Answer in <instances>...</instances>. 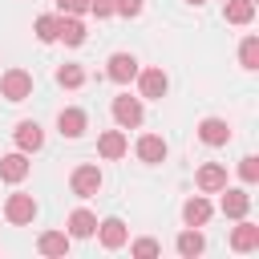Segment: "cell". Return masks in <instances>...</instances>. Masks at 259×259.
Masks as SVG:
<instances>
[{"label": "cell", "instance_id": "6da1fadb", "mask_svg": "<svg viewBox=\"0 0 259 259\" xmlns=\"http://www.w3.org/2000/svg\"><path fill=\"white\" fill-rule=\"evenodd\" d=\"M0 93H4L8 101L32 97V73H28V69H8V73L0 77Z\"/></svg>", "mask_w": 259, "mask_h": 259}, {"label": "cell", "instance_id": "7a4b0ae2", "mask_svg": "<svg viewBox=\"0 0 259 259\" xmlns=\"http://www.w3.org/2000/svg\"><path fill=\"white\" fill-rule=\"evenodd\" d=\"M113 121H117L121 130H138V125H142V97L117 93V97H113Z\"/></svg>", "mask_w": 259, "mask_h": 259}, {"label": "cell", "instance_id": "3957f363", "mask_svg": "<svg viewBox=\"0 0 259 259\" xmlns=\"http://www.w3.org/2000/svg\"><path fill=\"white\" fill-rule=\"evenodd\" d=\"M101 182H105V178H101V170H97L93 162L77 166V170H73V178H69V186H73V194H77V198H93V194L101 190Z\"/></svg>", "mask_w": 259, "mask_h": 259}, {"label": "cell", "instance_id": "277c9868", "mask_svg": "<svg viewBox=\"0 0 259 259\" xmlns=\"http://www.w3.org/2000/svg\"><path fill=\"white\" fill-rule=\"evenodd\" d=\"M4 214H8V223L24 227V223H32V219H36V198H32V194H8Z\"/></svg>", "mask_w": 259, "mask_h": 259}, {"label": "cell", "instance_id": "5b68a950", "mask_svg": "<svg viewBox=\"0 0 259 259\" xmlns=\"http://www.w3.org/2000/svg\"><path fill=\"white\" fill-rule=\"evenodd\" d=\"M138 85H142V97L162 101V97H166V89H170V77H166L162 69H138Z\"/></svg>", "mask_w": 259, "mask_h": 259}, {"label": "cell", "instance_id": "8992f818", "mask_svg": "<svg viewBox=\"0 0 259 259\" xmlns=\"http://www.w3.org/2000/svg\"><path fill=\"white\" fill-rule=\"evenodd\" d=\"M105 73H109V81H117V85H130V81L138 77V57H134V53H113Z\"/></svg>", "mask_w": 259, "mask_h": 259}, {"label": "cell", "instance_id": "52a82bcc", "mask_svg": "<svg viewBox=\"0 0 259 259\" xmlns=\"http://www.w3.org/2000/svg\"><path fill=\"white\" fill-rule=\"evenodd\" d=\"M57 130H61V138H81V134L89 130V117H85V109H77V105L61 109V113H57Z\"/></svg>", "mask_w": 259, "mask_h": 259}, {"label": "cell", "instance_id": "ba28073f", "mask_svg": "<svg viewBox=\"0 0 259 259\" xmlns=\"http://www.w3.org/2000/svg\"><path fill=\"white\" fill-rule=\"evenodd\" d=\"M12 138H16V150H24V154H36V150L45 146V130H40L36 121H16Z\"/></svg>", "mask_w": 259, "mask_h": 259}, {"label": "cell", "instance_id": "9c48e42d", "mask_svg": "<svg viewBox=\"0 0 259 259\" xmlns=\"http://www.w3.org/2000/svg\"><path fill=\"white\" fill-rule=\"evenodd\" d=\"M97 235H101V247H109V251H117V247L130 243V231H125L121 219H101L97 223Z\"/></svg>", "mask_w": 259, "mask_h": 259}, {"label": "cell", "instance_id": "30bf717a", "mask_svg": "<svg viewBox=\"0 0 259 259\" xmlns=\"http://www.w3.org/2000/svg\"><path fill=\"white\" fill-rule=\"evenodd\" d=\"M198 138H202L206 146H227V142H231V125H227L223 117H202V121H198Z\"/></svg>", "mask_w": 259, "mask_h": 259}, {"label": "cell", "instance_id": "8fae6325", "mask_svg": "<svg viewBox=\"0 0 259 259\" xmlns=\"http://www.w3.org/2000/svg\"><path fill=\"white\" fill-rule=\"evenodd\" d=\"M125 150H130V142H125V134H121V130H105V134L97 138V154H101L105 162H117Z\"/></svg>", "mask_w": 259, "mask_h": 259}, {"label": "cell", "instance_id": "7c38bea8", "mask_svg": "<svg viewBox=\"0 0 259 259\" xmlns=\"http://www.w3.org/2000/svg\"><path fill=\"white\" fill-rule=\"evenodd\" d=\"M28 170H32V166H28L24 150H16V154H4V158H0V178H4V182H24V178H28Z\"/></svg>", "mask_w": 259, "mask_h": 259}, {"label": "cell", "instance_id": "4fadbf2b", "mask_svg": "<svg viewBox=\"0 0 259 259\" xmlns=\"http://www.w3.org/2000/svg\"><path fill=\"white\" fill-rule=\"evenodd\" d=\"M247 210H251V194L223 186V214H227V219H247Z\"/></svg>", "mask_w": 259, "mask_h": 259}, {"label": "cell", "instance_id": "5bb4252c", "mask_svg": "<svg viewBox=\"0 0 259 259\" xmlns=\"http://www.w3.org/2000/svg\"><path fill=\"white\" fill-rule=\"evenodd\" d=\"M223 186H227V170H223L219 162H206V166L198 170V190H202V194H219Z\"/></svg>", "mask_w": 259, "mask_h": 259}, {"label": "cell", "instance_id": "9a60e30c", "mask_svg": "<svg viewBox=\"0 0 259 259\" xmlns=\"http://www.w3.org/2000/svg\"><path fill=\"white\" fill-rule=\"evenodd\" d=\"M57 40L81 45V40H85V24H81L77 16H69V12H61V16H57Z\"/></svg>", "mask_w": 259, "mask_h": 259}, {"label": "cell", "instance_id": "2e32d148", "mask_svg": "<svg viewBox=\"0 0 259 259\" xmlns=\"http://www.w3.org/2000/svg\"><path fill=\"white\" fill-rule=\"evenodd\" d=\"M206 219H210V202H206L202 194L186 198V206H182V223H186V227H206Z\"/></svg>", "mask_w": 259, "mask_h": 259}, {"label": "cell", "instance_id": "e0dca14e", "mask_svg": "<svg viewBox=\"0 0 259 259\" xmlns=\"http://www.w3.org/2000/svg\"><path fill=\"white\" fill-rule=\"evenodd\" d=\"M97 235V214L93 210H73L69 214V239H89Z\"/></svg>", "mask_w": 259, "mask_h": 259}, {"label": "cell", "instance_id": "ac0fdd59", "mask_svg": "<svg viewBox=\"0 0 259 259\" xmlns=\"http://www.w3.org/2000/svg\"><path fill=\"white\" fill-rule=\"evenodd\" d=\"M231 247H235V251H255V247H259V227L247 223V219H239V227L231 231Z\"/></svg>", "mask_w": 259, "mask_h": 259}, {"label": "cell", "instance_id": "d6986e66", "mask_svg": "<svg viewBox=\"0 0 259 259\" xmlns=\"http://www.w3.org/2000/svg\"><path fill=\"white\" fill-rule=\"evenodd\" d=\"M227 24H251L255 20V0H223Z\"/></svg>", "mask_w": 259, "mask_h": 259}, {"label": "cell", "instance_id": "ffe728a7", "mask_svg": "<svg viewBox=\"0 0 259 259\" xmlns=\"http://www.w3.org/2000/svg\"><path fill=\"white\" fill-rule=\"evenodd\" d=\"M138 158L142 162H166V142L158 138V134H146V138H138Z\"/></svg>", "mask_w": 259, "mask_h": 259}, {"label": "cell", "instance_id": "44dd1931", "mask_svg": "<svg viewBox=\"0 0 259 259\" xmlns=\"http://www.w3.org/2000/svg\"><path fill=\"white\" fill-rule=\"evenodd\" d=\"M36 251L40 255H65L69 251V231H45L36 239Z\"/></svg>", "mask_w": 259, "mask_h": 259}, {"label": "cell", "instance_id": "7402d4cb", "mask_svg": "<svg viewBox=\"0 0 259 259\" xmlns=\"http://www.w3.org/2000/svg\"><path fill=\"white\" fill-rule=\"evenodd\" d=\"M202 247H206V239H202V231H182L178 235V255H186V259H194V255H202Z\"/></svg>", "mask_w": 259, "mask_h": 259}, {"label": "cell", "instance_id": "603a6c76", "mask_svg": "<svg viewBox=\"0 0 259 259\" xmlns=\"http://www.w3.org/2000/svg\"><path fill=\"white\" fill-rule=\"evenodd\" d=\"M239 61H243V69H259V36H247L243 45H239Z\"/></svg>", "mask_w": 259, "mask_h": 259}, {"label": "cell", "instance_id": "cb8c5ba5", "mask_svg": "<svg viewBox=\"0 0 259 259\" xmlns=\"http://www.w3.org/2000/svg\"><path fill=\"white\" fill-rule=\"evenodd\" d=\"M57 81H61L65 89H81V85H85V69H81V65H61V69H57Z\"/></svg>", "mask_w": 259, "mask_h": 259}, {"label": "cell", "instance_id": "d4e9b609", "mask_svg": "<svg viewBox=\"0 0 259 259\" xmlns=\"http://www.w3.org/2000/svg\"><path fill=\"white\" fill-rule=\"evenodd\" d=\"M36 40H45V45H53L57 40V16H36Z\"/></svg>", "mask_w": 259, "mask_h": 259}, {"label": "cell", "instance_id": "484cf974", "mask_svg": "<svg viewBox=\"0 0 259 259\" xmlns=\"http://www.w3.org/2000/svg\"><path fill=\"white\" fill-rule=\"evenodd\" d=\"M239 178H243V182H259V158H255V154H247V158L239 162Z\"/></svg>", "mask_w": 259, "mask_h": 259}, {"label": "cell", "instance_id": "4316f807", "mask_svg": "<svg viewBox=\"0 0 259 259\" xmlns=\"http://www.w3.org/2000/svg\"><path fill=\"white\" fill-rule=\"evenodd\" d=\"M130 251L142 255V259H150V255H158L162 247H158V239H138V243H130Z\"/></svg>", "mask_w": 259, "mask_h": 259}, {"label": "cell", "instance_id": "83f0119b", "mask_svg": "<svg viewBox=\"0 0 259 259\" xmlns=\"http://www.w3.org/2000/svg\"><path fill=\"white\" fill-rule=\"evenodd\" d=\"M113 12H117V16H125V20H134V16H142V0H117V4H113Z\"/></svg>", "mask_w": 259, "mask_h": 259}, {"label": "cell", "instance_id": "f1b7e54d", "mask_svg": "<svg viewBox=\"0 0 259 259\" xmlns=\"http://www.w3.org/2000/svg\"><path fill=\"white\" fill-rule=\"evenodd\" d=\"M113 4H117V0H89V12H93L97 20H105V16H113Z\"/></svg>", "mask_w": 259, "mask_h": 259}, {"label": "cell", "instance_id": "f546056e", "mask_svg": "<svg viewBox=\"0 0 259 259\" xmlns=\"http://www.w3.org/2000/svg\"><path fill=\"white\" fill-rule=\"evenodd\" d=\"M57 8L69 16H81V12H89V0H57Z\"/></svg>", "mask_w": 259, "mask_h": 259}, {"label": "cell", "instance_id": "4dcf8cb0", "mask_svg": "<svg viewBox=\"0 0 259 259\" xmlns=\"http://www.w3.org/2000/svg\"><path fill=\"white\" fill-rule=\"evenodd\" d=\"M186 4H194V8H198V4H206V0H186Z\"/></svg>", "mask_w": 259, "mask_h": 259}]
</instances>
